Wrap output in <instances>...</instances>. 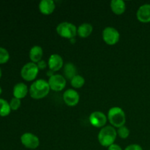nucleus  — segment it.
<instances>
[{
    "instance_id": "0eeeda50",
    "label": "nucleus",
    "mask_w": 150,
    "mask_h": 150,
    "mask_svg": "<svg viewBox=\"0 0 150 150\" xmlns=\"http://www.w3.org/2000/svg\"><path fill=\"white\" fill-rule=\"evenodd\" d=\"M50 89L54 92H60L65 88L67 81L64 76L60 74H54L49 77L48 81Z\"/></svg>"
},
{
    "instance_id": "dca6fc26",
    "label": "nucleus",
    "mask_w": 150,
    "mask_h": 150,
    "mask_svg": "<svg viewBox=\"0 0 150 150\" xmlns=\"http://www.w3.org/2000/svg\"><path fill=\"white\" fill-rule=\"evenodd\" d=\"M110 7L114 14L122 15L125 12L126 4L123 0H112L110 3Z\"/></svg>"
},
{
    "instance_id": "a878e982",
    "label": "nucleus",
    "mask_w": 150,
    "mask_h": 150,
    "mask_svg": "<svg viewBox=\"0 0 150 150\" xmlns=\"http://www.w3.org/2000/svg\"><path fill=\"white\" fill-rule=\"evenodd\" d=\"M108 150H122V148L117 144H113L110 146L108 147Z\"/></svg>"
},
{
    "instance_id": "cd10ccee",
    "label": "nucleus",
    "mask_w": 150,
    "mask_h": 150,
    "mask_svg": "<svg viewBox=\"0 0 150 150\" xmlns=\"http://www.w3.org/2000/svg\"><path fill=\"white\" fill-rule=\"evenodd\" d=\"M1 92H2V89H1V87L0 86V95L1 94Z\"/></svg>"
},
{
    "instance_id": "f257e3e1",
    "label": "nucleus",
    "mask_w": 150,
    "mask_h": 150,
    "mask_svg": "<svg viewBox=\"0 0 150 150\" xmlns=\"http://www.w3.org/2000/svg\"><path fill=\"white\" fill-rule=\"evenodd\" d=\"M50 86L48 81L44 79H38L32 82L29 88V94L35 100H40L45 98L49 93Z\"/></svg>"
},
{
    "instance_id": "a211bd4d",
    "label": "nucleus",
    "mask_w": 150,
    "mask_h": 150,
    "mask_svg": "<svg viewBox=\"0 0 150 150\" xmlns=\"http://www.w3.org/2000/svg\"><path fill=\"white\" fill-rule=\"evenodd\" d=\"M63 73H64V78L68 80H71L73 77L78 75L77 68L75 64L72 62H67L64 65Z\"/></svg>"
},
{
    "instance_id": "1a4fd4ad",
    "label": "nucleus",
    "mask_w": 150,
    "mask_h": 150,
    "mask_svg": "<svg viewBox=\"0 0 150 150\" xmlns=\"http://www.w3.org/2000/svg\"><path fill=\"white\" fill-rule=\"evenodd\" d=\"M89 120L93 127L98 128H103L105 127L108 121V117L102 111H94L89 115Z\"/></svg>"
},
{
    "instance_id": "bb28decb",
    "label": "nucleus",
    "mask_w": 150,
    "mask_h": 150,
    "mask_svg": "<svg viewBox=\"0 0 150 150\" xmlns=\"http://www.w3.org/2000/svg\"><path fill=\"white\" fill-rule=\"evenodd\" d=\"M1 74H2V73H1V67H0V79H1Z\"/></svg>"
},
{
    "instance_id": "4468645a",
    "label": "nucleus",
    "mask_w": 150,
    "mask_h": 150,
    "mask_svg": "<svg viewBox=\"0 0 150 150\" xmlns=\"http://www.w3.org/2000/svg\"><path fill=\"white\" fill-rule=\"evenodd\" d=\"M29 93V88L26 83L23 82L18 83L13 86V94L14 98H18V99H23Z\"/></svg>"
},
{
    "instance_id": "9d476101",
    "label": "nucleus",
    "mask_w": 150,
    "mask_h": 150,
    "mask_svg": "<svg viewBox=\"0 0 150 150\" xmlns=\"http://www.w3.org/2000/svg\"><path fill=\"white\" fill-rule=\"evenodd\" d=\"M63 100L64 103L70 107H74L78 105L80 100L79 92L74 89H68L63 94Z\"/></svg>"
},
{
    "instance_id": "39448f33",
    "label": "nucleus",
    "mask_w": 150,
    "mask_h": 150,
    "mask_svg": "<svg viewBox=\"0 0 150 150\" xmlns=\"http://www.w3.org/2000/svg\"><path fill=\"white\" fill-rule=\"evenodd\" d=\"M39 70L36 63L32 62H27L22 67L21 70V76L26 81H33L38 76Z\"/></svg>"
},
{
    "instance_id": "b1692460",
    "label": "nucleus",
    "mask_w": 150,
    "mask_h": 150,
    "mask_svg": "<svg viewBox=\"0 0 150 150\" xmlns=\"http://www.w3.org/2000/svg\"><path fill=\"white\" fill-rule=\"evenodd\" d=\"M124 150H143L142 146L137 144H132L128 145L125 147Z\"/></svg>"
},
{
    "instance_id": "412c9836",
    "label": "nucleus",
    "mask_w": 150,
    "mask_h": 150,
    "mask_svg": "<svg viewBox=\"0 0 150 150\" xmlns=\"http://www.w3.org/2000/svg\"><path fill=\"white\" fill-rule=\"evenodd\" d=\"M10 59V54L6 48L0 47V64L7 63Z\"/></svg>"
},
{
    "instance_id": "aec40b11",
    "label": "nucleus",
    "mask_w": 150,
    "mask_h": 150,
    "mask_svg": "<svg viewBox=\"0 0 150 150\" xmlns=\"http://www.w3.org/2000/svg\"><path fill=\"white\" fill-rule=\"evenodd\" d=\"M85 79L81 75H76L70 80V84L74 89H80L84 85Z\"/></svg>"
},
{
    "instance_id": "9b49d317",
    "label": "nucleus",
    "mask_w": 150,
    "mask_h": 150,
    "mask_svg": "<svg viewBox=\"0 0 150 150\" xmlns=\"http://www.w3.org/2000/svg\"><path fill=\"white\" fill-rule=\"evenodd\" d=\"M48 66L50 70L57 72L64 67V61L62 57L57 54H51L48 60Z\"/></svg>"
},
{
    "instance_id": "f8f14e48",
    "label": "nucleus",
    "mask_w": 150,
    "mask_h": 150,
    "mask_svg": "<svg viewBox=\"0 0 150 150\" xmlns=\"http://www.w3.org/2000/svg\"><path fill=\"white\" fill-rule=\"evenodd\" d=\"M136 18L142 23L150 22V4H144L136 12Z\"/></svg>"
},
{
    "instance_id": "423d86ee",
    "label": "nucleus",
    "mask_w": 150,
    "mask_h": 150,
    "mask_svg": "<svg viewBox=\"0 0 150 150\" xmlns=\"http://www.w3.org/2000/svg\"><path fill=\"white\" fill-rule=\"evenodd\" d=\"M102 38L107 45H114L120 41V34L116 28L107 26L103 30Z\"/></svg>"
},
{
    "instance_id": "5701e85b",
    "label": "nucleus",
    "mask_w": 150,
    "mask_h": 150,
    "mask_svg": "<svg viewBox=\"0 0 150 150\" xmlns=\"http://www.w3.org/2000/svg\"><path fill=\"white\" fill-rule=\"evenodd\" d=\"M9 103H10V106L11 110H13V111H16V110H18L20 108L21 105V100L18 99V98H16L13 97V98L10 100Z\"/></svg>"
},
{
    "instance_id": "f3484780",
    "label": "nucleus",
    "mask_w": 150,
    "mask_h": 150,
    "mask_svg": "<svg viewBox=\"0 0 150 150\" xmlns=\"http://www.w3.org/2000/svg\"><path fill=\"white\" fill-rule=\"evenodd\" d=\"M93 32V26L89 23H83L77 29V35L80 38H86L91 35Z\"/></svg>"
},
{
    "instance_id": "20e7f679",
    "label": "nucleus",
    "mask_w": 150,
    "mask_h": 150,
    "mask_svg": "<svg viewBox=\"0 0 150 150\" xmlns=\"http://www.w3.org/2000/svg\"><path fill=\"white\" fill-rule=\"evenodd\" d=\"M77 29L76 25L70 22H61L56 28L57 34L60 37L66 39H73L77 35Z\"/></svg>"
},
{
    "instance_id": "6e6552de",
    "label": "nucleus",
    "mask_w": 150,
    "mask_h": 150,
    "mask_svg": "<svg viewBox=\"0 0 150 150\" xmlns=\"http://www.w3.org/2000/svg\"><path fill=\"white\" fill-rule=\"evenodd\" d=\"M21 142L26 149H35L40 146V139L32 133H24L21 136Z\"/></svg>"
},
{
    "instance_id": "4be33fe9",
    "label": "nucleus",
    "mask_w": 150,
    "mask_h": 150,
    "mask_svg": "<svg viewBox=\"0 0 150 150\" xmlns=\"http://www.w3.org/2000/svg\"><path fill=\"white\" fill-rule=\"evenodd\" d=\"M117 136H120L121 139H125L127 138H128L129 135H130V130L127 127H126L125 125L122 126V127L117 128Z\"/></svg>"
},
{
    "instance_id": "393cba45",
    "label": "nucleus",
    "mask_w": 150,
    "mask_h": 150,
    "mask_svg": "<svg viewBox=\"0 0 150 150\" xmlns=\"http://www.w3.org/2000/svg\"><path fill=\"white\" fill-rule=\"evenodd\" d=\"M38 64V67L39 68L40 70H44L48 66V62H46L45 61H44L43 59H42L41 61H40L39 62L37 63Z\"/></svg>"
},
{
    "instance_id": "f03ea898",
    "label": "nucleus",
    "mask_w": 150,
    "mask_h": 150,
    "mask_svg": "<svg viewBox=\"0 0 150 150\" xmlns=\"http://www.w3.org/2000/svg\"><path fill=\"white\" fill-rule=\"evenodd\" d=\"M117 136V132L115 127L111 125H108L100 129L98 133V139L101 146L108 147L114 144Z\"/></svg>"
},
{
    "instance_id": "6ab92c4d",
    "label": "nucleus",
    "mask_w": 150,
    "mask_h": 150,
    "mask_svg": "<svg viewBox=\"0 0 150 150\" xmlns=\"http://www.w3.org/2000/svg\"><path fill=\"white\" fill-rule=\"evenodd\" d=\"M11 108L10 103L3 98H0V116L1 117H7L10 114Z\"/></svg>"
},
{
    "instance_id": "ddd939ff",
    "label": "nucleus",
    "mask_w": 150,
    "mask_h": 150,
    "mask_svg": "<svg viewBox=\"0 0 150 150\" xmlns=\"http://www.w3.org/2000/svg\"><path fill=\"white\" fill-rule=\"evenodd\" d=\"M38 7L42 14L48 16L54 13L56 8V4L53 0H42L40 1Z\"/></svg>"
},
{
    "instance_id": "2eb2a0df",
    "label": "nucleus",
    "mask_w": 150,
    "mask_h": 150,
    "mask_svg": "<svg viewBox=\"0 0 150 150\" xmlns=\"http://www.w3.org/2000/svg\"><path fill=\"white\" fill-rule=\"evenodd\" d=\"M43 56V50L40 45H34L29 50V57L31 62L34 63H38L42 60Z\"/></svg>"
},
{
    "instance_id": "7ed1b4c3",
    "label": "nucleus",
    "mask_w": 150,
    "mask_h": 150,
    "mask_svg": "<svg viewBox=\"0 0 150 150\" xmlns=\"http://www.w3.org/2000/svg\"><path fill=\"white\" fill-rule=\"evenodd\" d=\"M108 120L111 126L115 128L124 126L126 122V115L124 110L120 107L114 106L110 108L108 111Z\"/></svg>"
}]
</instances>
